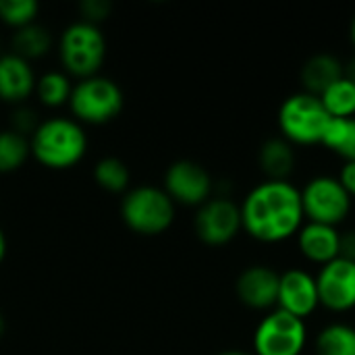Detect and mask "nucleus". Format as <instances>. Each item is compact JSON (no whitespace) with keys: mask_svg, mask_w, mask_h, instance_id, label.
Returning <instances> with one entry per match:
<instances>
[{"mask_svg":"<svg viewBox=\"0 0 355 355\" xmlns=\"http://www.w3.org/2000/svg\"><path fill=\"white\" fill-rule=\"evenodd\" d=\"M241 227L260 243H283L306 223L302 193L291 181H262L241 202Z\"/></svg>","mask_w":355,"mask_h":355,"instance_id":"f257e3e1","label":"nucleus"},{"mask_svg":"<svg viewBox=\"0 0 355 355\" xmlns=\"http://www.w3.org/2000/svg\"><path fill=\"white\" fill-rule=\"evenodd\" d=\"M33 156L50 168H67L79 162L87 148L83 127L64 116L42 121L31 135Z\"/></svg>","mask_w":355,"mask_h":355,"instance_id":"f03ea898","label":"nucleus"},{"mask_svg":"<svg viewBox=\"0 0 355 355\" xmlns=\"http://www.w3.org/2000/svg\"><path fill=\"white\" fill-rule=\"evenodd\" d=\"M331 116L324 110L318 96L308 92L291 94L279 108L281 137L291 146H316L322 144Z\"/></svg>","mask_w":355,"mask_h":355,"instance_id":"7ed1b4c3","label":"nucleus"},{"mask_svg":"<svg viewBox=\"0 0 355 355\" xmlns=\"http://www.w3.org/2000/svg\"><path fill=\"white\" fill-rule=\"evenodd\" d=\"M121 212L129 229L141 235H158L173 225L175 202L160 187L139 185L127 191Z\"/></svg>","mask_w":355,"mask_h":355,"instance_id":"20e7f679","label":"nucleus"},{"mask_svg":"<svg viewBox=\"0 0 355 355\" xmlns=\"http://www.w3.org/2000/svg\"><path fill=\"white\" fill-rule=\"evenodd\" d=\"M308 345L306 320L279 308L266 312L252 339L254 355H302Z\"/></svg>","mask_w":355,"mask_h":355,"instance_id":"39448f33","label":"nucleus"},{"mask_svg":"<svg viewBox=\"0 0 355 355\" xmlns=\"http://www.w3.org/2000/svg\"><path fill=\"white\" fill-rule=\"evenodd\" d=\"M106 56V40L96 23L75 21L60 35V60L69 73L83 77L96 75Z\"/></svg>","mask_w":355,"mask_h":355,"instance_id":"423d86ee","label":"nucleus"},{"mask_svg":"<svg viewBox=\"0 0 355 355\" xmlns=\"http://www.w3.org/2000/svg\"><path fill=\"white\" fill-rule=\"evenodd\" d=\"M302 206L308 223L339 227L352 212V196L339 183L337 177L318 175L310 179L302 189Z\"/></svg>","mask_w":355,"mask_h":355,"instance_id":"0eeeda50","label":"nucleus"},{"mask_svg":"<svg viewBox=\"0 0 355 355\" xmlns=\"http://www.w3.org/2000/svg\"><path fill=\"white\" fill-rule=\"evenodd\" d=\"M69 104L79 121L106 123L121 112L123 92L116 85V81L102 75H92V77H83L71 89Z\"/></svg>","mask_w":355,"mask_h":355,"instance_id":"6e6552de","label":"nucleus"},{"mask_svg":"<svg viewBox=\"0 0 355 355\" xmlns=\"http://www.w3.org/2000/svg\"><path fill=\"white\" fill-rule=\"evenodd\" d=\"M196 233L208 245H225L241 231V208L229 196H212L198 208Z\"/></svg>","mask_w":355,"mask_h":355,"instance_id":"1a4fd4ad","label":"nucleus"},{"mask_svg":"<svg viewBox=\"0 0 355 355\" xmlns=\"http://www.w3.org/2000/svg\"><path fill=\"white\" fill-rule=\"evenodd\" d=\"M164 191L173 202L185 206H202L212 198L214 181L210 173L196 160H177L164 175Z\"/></svg>","mask_w":355,"mask_h":355,"instance_id":"9d476101","label":"nucleus"},{"mask_svg":"<svg viewBox=\"0 0 355 355\" xmlns=\"http://www.w3.org/2000/svg\"><path fill=\"white\" fill-rule=\"evenodd\" d=\"M320 306L329 312L343 314L355 308V262L345 258H335L333 262L320 266L316 275Z\"/></svg>","mask_w":355,"mask_h":355,"instance_id":"9b49d317","label":"nucleus"},{"mask_svg":"<svg viewBox=\"0 0 355 355\" xmlns=\"http://www.w3.org/2000/svg\"><path fill=\"white\" fill-rule=\"evenodd\" d=\"M277 308L308 320L320 308L316 277L304 268H289L281 272Z\"/></svg>","mask_w":355,"mask_h":355,"instance_id":"f8f14e48","label":"nucleus"},{"mask_svg":"<svg viewBox=\"0 0 355 355\" xmlns=\"http://www.w3.org/2000/svg\"><path fill=\"white\" fill-rule=\"evenodd\" d=\"M279 279L281 272L266 264H252L248 266L235 283L237 297L243 306L260 312H270L277 308L279 297Z\"/></svg>","mask_w":355,"mask_h":355,"instance_id":"ddd939ff","label":"nucleus"},{"mask_svg":"<svg viewBox=\"0 0 355 355\" xmlns=\"http://www.w3.org/2000/svg\"><path fill=\"white\" fill-rule=\"evenodd\" d=\"M295 239H297L300 254L312 264L324 266V264L333 262L335 258H339L341 233L337 227L304 223V227L300 229Z\"/></svg>","mask_w":355,"mask_h":355,"instance_id":"4468645a","label":"nucleus"},{"mask_svg":"<svg viewBox=\"0 0 355 355\" xmlns=\"http://www.w3.org/2000/svg\"><path fill=\"white\" fill-rule=\"evenodd\" d=\"M35 87V75L23 56L8 52L0 54V98L17 102L27 98Z\"/></svg>","mask_w":355,"mask_h":355,"instance_id":"2eb2a0df","label":"nucleus"},{"mask_svg":"<svg viewBox=\"0 0 355 355\" xmlns=\"http://www.w3.org/2000/svg\"><path fill=\"white\" fill-rule=\"evenodd\" d=\"M341 77H343V62L335 54H329V52L314 54L304 62L300 71V79L304 85L302 92L320 96Z\"/></svg>","mask_w":355,"mask_h":355,"instance_id":"dca6fc26","label":"nucleus"},{"mask_svg":"<svg viewBox=\"0 0 355 355\" xmlns=\"http://www.w3.org/2000/svg\"><path fill=\"white\" fill-rule=\"evenodd\" d=\"M258 164L268 181H289L295 171V146L283 137H270L260 146Z\"/></svg>","mask_w":355,"mask_h":355,"instance_id":"f3484780","label":"nucleus"},{"mask_svg":"<svg viewBox=\"0 0 355 355\" xmlns=\"http://www.w3.org/2000/svg\"><path fill=\"white\" fill-rule=\"evenodd\" d=\"M316 355H355V327L347 322H331L322 327L314 339Z\"/></svg>","mask_w":355,"mask_h":355,"instance_id":"a211bd4d","label":"nucleus"},{"mask_svg":"<svg viewBox=\"0 0 355 355\" xmlns=\"http://www.w3.org/2000/svg\"><path fill=\"white\" fill-rule=\"evenodd\" d=\"M322 146L343 158V162L355 160V116L331 119L322 137Z\"/></svg>","mask_w":355,"mask_h":355,"instance_id":"6ab92c4d","label":"nucleus"},{"mask_svg":"<svg viewBox=\"0 0 355 355\" xmlns=\"http://www.w3.org/2000/svg\"><path fill=\"white\" fill-rule=\"evenodd\" d=\"M320 102L331 119H352L355 116V83L341 77L327 92H322Z\"/></svg>","mask_w":355,"mask_h":355,"instance_id":"aec40b11","label":"nucleus"},{"mask_svg":"<svg viewBox=\"0 0 355 355\" xmlns=\"http://www.w3.org/2000/svg\"><path fill=\"white\" fill-rule=\"evenodd\" d=\"M52 37L50 31L40 25V23H29L17 29L15 37H12V46H15V54L23 56L25 60L29 58H37L42 54H46V50L50 48Z\"/></svg>","mask_w":355,"mask_h":355,"instance_id":"412c9836","label":"nucleus"},{"mask_svg":"<svg viewBox=\"0 0 355 355\" xmlns=\"http://www.w3.org/2000/svg\"><path fill=\"white\" fill-rule=\"evenodd\" d=\"M31 146L25 135L4 129L0 131V173L17 171L29 156Z\"/></svg>","mask_w":355,"mask_h":355,"instance_id":"4be33fe9","label":"nucleus"},{"mask_svg":"<svg viewBox=\"0 0 355 355\" xmlns=\"http://www.w3.org/2000/svg\"><path fill=\"white\" fill-rule=\"evenodd\" d=\"M71 81L64 73L60 71H48L35 81V92L37 98L46 106H60L71 98Z\"/></svg>","mask_w":355,"mask_h":355,"instance_id":"5701e85b","label":"nucleus"},{"mask_svg":"<svg viewBox=\"0 0 355 355\" xmlns=\"http://www.w3.org/2000/svg\"><path fill=\"white\" fill-rule=\"evenodd\" d=\"M94 179L108 191H123L129 187V168L121 158L108 156L96 162Z\"/></svg>","mask_w":355,"mask_h":355,"instance_id":"b1692460","label":"nucleus"},{"mask_svg":"<svg viewBox=\"0 0 355 355\" xmlns=\"http://www.w3.org/2000/svg\"><path fill=\"white\" fill-rule=\"evenodd\" d=\"M40 6L35 0H0V19L17 29L33 23Z\"/></svg>","mask_w":355,"mask_h":355,"instance_id":"393cba45","label":"nucleus"},{"mask_svg":"<svg viewBox=\"0 0 355 355\" xmlns=\"http://www.w3.org/2000/svg\"><path fill=\"white\" fill-rule=\"evenodd\" d=\"M40 123H35V112L29 110V108H19L15 114H12V131L25 135V133H33L35 127Z\"/></svg>","mask_w":355,"mask_h":355,"instance_id":"a878e982","label":"nucleus"},{"mask_svg":"<svg viewBox=\"0 0 355 355\" xmlns=\"http://www.w3.org/2000/svg\"><path fill=\"white\" fill-rule=\"evenodd\" d=\"M108 10H110V4L106 0H85V2H81V12L85 15L83 21H89V23H96L98 19H104Z\"/></svg>","mask_w":355,"mask_h":355,"instance_id":"bb28decb","label":"nucleus"},{"mask_svg":"<svg viewBox=\"0 0 355 355\" xmlns=\"http://www.w3.org/2000/svg\"><path fill=\"white\" fill-rule=\"evenodd\" d=\"M339 183L345 187V191L352 196V200L355 198V160L354 162H343L341 171H339Z\"/></svg>","mask_w":355,"mask_h":355,"instance_id":"cd10ccee","label":"nucleus"},{"mask_svg":"<svg viewBox=\"0 0 355 355\" xmlns=\"http://www.w3.org/2000/svg\"><path fill=\"white\" fill-rule=\"evenodd\" d=\"M339 258L355 262V229L341 233V243H339Z\"/></svg>","mask_w":355,"mask_h":355,"instance_id":"c85d7f7f","label":"nucleus"},{"mask_svg":"<svg viewBox=\"0 0 355 355\" xmlns=\"http://www.w3.org/2000/svg\"><path fill=\"white\" fill-rule=\"evenodd\" d=\"M343 77L349 79L352 83H355V56L347 64H343Z\"/></svg>","mask_w":355,"mask_h":355,"instance_id":"c756f323","label":"nucleus"},{"mask_svg":"<svg viewBox=\"0 0 355 355\" xmlns=\"http://www.w3.org/2000/svg\"><path fill=\"white\" fill-rule=\"evenodd\" d=\"M4 256H6V237H4V233L0 229V262L4 260Z\"/></svg>","mask_w":355,"mask_h":355,"instance_id":"7c9ffc66","label":"nucleus"},{"mask_svg":"<svg viewBox=\"0 0 355 355\" xmlns=\"http://www.w3.org/2000/svg\"><path fill=\"white\" fill-rule=\"evenodd\" d=\"M216 355H254V354H245V352H237V349H229V352H220Z\"/></svg>","mask_w":355,"mask_h":355,"instance_id":"2f4dec72","label":"nucleus"},{"mask_svg":"<svg viewBox=\"0 0 355 355\" xmlns=\"http://www.w3.org/2000/svg\"><path fill=\"white\" fill-rule=\"evenodd\" d=\"M349 37H352V44H354V48H355V17L352 19V27H349Z\"/></svg>","mask_w":355,"mask_h":355,"instance_id":"473e14b6","label":"nucleus"},{"mask_svg":"<svg viewBox=\"0 0 355 355\" xmlns=\"http://www.w3.org/2000/svg\"><path fill=\"white\" fill-rule=\"evenodd\" d=\"M4 335V318H2V314H0V337Z\"/></svg>","mask_w":355,"mask_h":355,"instance_id":"72a5a7b5","label":"nucleus"}]
</instances>
